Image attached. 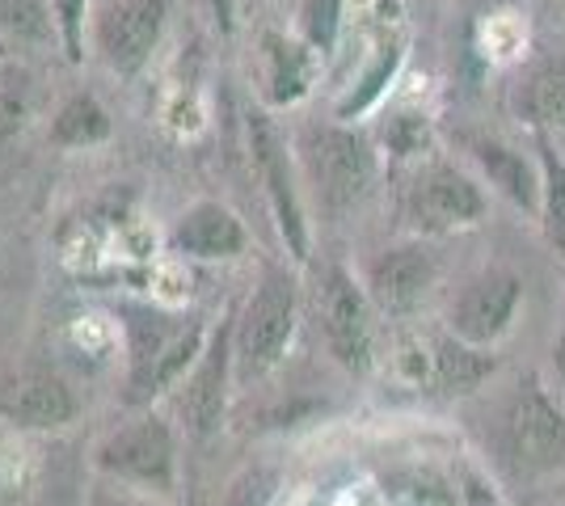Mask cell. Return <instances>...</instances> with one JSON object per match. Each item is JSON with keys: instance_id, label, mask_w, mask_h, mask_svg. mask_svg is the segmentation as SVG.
<instances>
[{"instance_id": "6da1fadb", "label": "cell", "mask_w": 565, "mask_h": 506, "mask_svg": "<svg viewBox=\"0 0 565 506\" xmlns=\"http://www.w3.org/2000/svg\"><path fill=\"white\" fill-rule=\"evenodd\" d=\"M486 452L519 485H536L565 469V401L541 376H523L498 397L486 422Z\"/></svg>"}, {"instance_id": "7a4b0ae2", "label": "cell", "mask_w": 565, "mask_h": 506, "mask_svg": "<svg viewBox=\"0 0 565 506\" xmlns=\"http://www.w3.org/2000/svg\"><path fill=\"white\" fill-rule=\"evenodd\" d=\"M122 334H127V401L143 406L173 388L207 346V325L199 316H178L148 309V304H122Z\"/></svg>"}, {"instance_id": "3957f363", "label": "cell", "mask_w": 565, "mask_h": 506, "mask_svg": "<svg viewBox=\"0 0 565 506\" xmlns=\"http://www.w3.org/2000/svg\"><path fill=\"white\" fill-rule=\"evenodd\" d=\"M300 177L326 216H347L376 191V144L351 122H312L296 140Z\"/></svg>"}, {"instance_id": "277c9868", "label": "cell", "mask_w": 565, "mask_h": 506, "mask_svg": "<svg viewBox=\"0 0 565 506\" xmlns=\"http://www.w3.org/2000/svg\"><path fill=\"white\" fill-rule=\"evenodd\" d=\"M490 194L494 191L472 165L426 157L401 194V216L414 237H430V241L451 233H472L490 219Z\"/></svg>"}, {"instance_id": "5b68a950", "label": "cell", "mask_w": 565, "mask_h": 506, "mask_svg": "<svg viewBox=\"0 0 565 506\" xmlns=\"http://www.w3.org/2000/svg\"><path fill=\"white\" fill-rule=\"evenodd\" d=\"M312 313H317V330L321 342L354 376H367L380 359V325L384 316L376 313L367 288L354 279L347 266H321L317 288H312Z\"/></svg>"}, {"instance_id": "8992f818", "label": "cell", "mask_w": 565, "mask_h": 506, "mask_svg": "<svg viewBox=\"0 0 565 506\" xmlns=\"http://www.w3.org/2000/svg\"><path fill=\"white\" fill-rule=\"evenodd\" d=\"M296 316H300L296 279L287 270H266L233 325L236 376L254 380V376H266L270 367H279L296 334Z\"/></svg>"}, {"instance_id": "52a82bcc", "label": "cell", "mask_w": 565, "mask_h": 506, "mask_svg": "<svg viewBox=\"0 0 565 506\" xmlns=\"http://www.w3.org/2000/svg\"><path fill=\"white\" fill-rule=\"evenodd\" d=\"M397 376L418 392H439V397H465L490 385L498 372L494 351L469 346L444 325V334H409L393 346Z\"/></svg>"}, {"instance_id": "ba28073f", "label": "cell", "mask_w": 565, "mask_h": 506, "mask_svg": "<svg viewBox=\"0 0 565 506\" xmlns=\"http://www.w3.org/2000/svg\"><path fill=\"white\" fill-rule=\"evenodd\" d=\"M245 136H249V161H254V173H258L262 191H266V203L275 212V224H279V237L287 245V254L296 262L308 258V212H305V177H300V161L296 152L287 148L282 131L275 127V119L266 110H254L245 119Z\"/></svg>"}, {"instance_id": "9c48e42d", "label": "cell", "mask_w": 565, "mask_h": 506, "mask_svg": "<svg viewBox=\"0 0 565 506\" xmlns=\"http://www.w3.org/2000/svg\"><path fill=\"white\" fill-rule=\"evenodd\" d=\"M523 300H527V283L523 274L511 266H486L469 274L448 304V325L456 337H465L469 346L481 351H494L502 337H511V330L519 325L523 313Z\"/></svg>"}, {"instance_id": "30bf717a", "label": "cell", "mask_w": 565, "mask_h": 506, "mask_svg": "<svg viewBox=\"0 0 565 506\" xmlns=\"http://www.w3.org/2000/svg\"><path fill=\"white\" fill-rule=\"evenodd\" d=\"M169 0H94L89 39L115 76H140L161 47Z\"/></svg>"}, {"instance_id": "8fae6325", "label": "cell", "mask_w": 565, "mask_h": 506, "mask_svg": "<svg viewBox=\"0 0 565 506\" xmlns=\"http://www.w3.org/2000/svg\"><path fill=\"white\" fill-rule=\"evenodd\" d=\"M439 274L444 266L430 237H405L397 245H384L367 262L363 288L384 321H414L439 288Z\"/></svg>"}, {"instance_id": "7c38bea8", "label": "cell", "mask_w": 565, "mask_h": 506, "mask_svg": "<svg viewBox=\"0 0 565 506\" xmlns=\"http://www.w3.org/2000/svg\"><path fill=\"white\" fill-rule=\"evenodd\" d=\"M97 469L118 482L169 494L178 482V443L169 422L148 413L140 422H127L115 434H106V443L97 448Z\"/></svg>"}, {"instance_id": "4fadbf2b", "label": "cell", "mask_w": 565, "mask_h": 506, "mask_svg": "<svg viewBox=\"0 0 565 506\" xmlns=\"http://www.w3.org/2000/svg\"><path fill=\"white\" fill-rule=\"evenodd\" d=\"M0 418L13 431H60L76 418V397L60 372L18 367L0 380Z\"/></svg>"}, {"instance_id": "5bb4252c", "label": "cell", "mask_w": 565, "mask_h": 506, "mask_svg": "<svg viewBox=\"0 0 565 506\" xmlns=\"http://www.w3.org/2000/svg\"><path fill=\"white\" fill-rule=\"evenodd\" d=\"M233 330L220 325L212 342L203 346L199 363L190 367L178 410L186 418V427L194 434H212L224 422V401H228V372H233Z\"/></svg>"}, {"instance_id": "9a60e30c", "label": "cell", "mask_w": 565, "mask_h": 506, "mask_svg": "<svg viewBox=\"0 0 565 506\" xmlns=\"http://www.w3.org/2000/svg\"><path fill=\"white\" fill-rule=\"evenodd\" d=\"M469 157L490 191L511 198L527 216L541 212V161H536V152H523V148L507 144L498 136H472Z\"/></svg>"}, {"instance_id": "2e32d148", "label": "cell", "mask_w": 565, "mask_h": 506, "mask_svg": "<svg viewBox=\"0 0 565 506\" xmlns=\"http://www.w3.org/2000/svg\"><path fill=\"white\" fill-rule=\"evenodd\" d=\"M245 245H249L245 224L236 219V212L212 198L186 207L173 224V249L199 262H228L236 254H245Z\"/></svg>"}, {"instance_id": "e0dca14e", "label": "cell", "mask_w": 565, "mask_h": 506, "mask_svg": "<svg viewBox=\"0 0 565 506\" xmlns=\"http://www.w3.org/2000/svg\"><path fill=\"white\" fill-rule=\"evenodd\" d=\"M321 68V55L308 47L300 34L266 30L262 34V80L270 106H296L312 94V80Z\"/></svg>"}, {"instance_id": "ac0fdd59", "label": "cell", "mask_w": 565, "mask_h": 506, "mask_svg": "<svg viewBox=\"0 0 565 506\" xmlns=\"http://www.w3.org/2000/svg\"><path fill=\"white\" fill-rule=\"evenodd\" d=\"M511 115L532 136H565V55L536 60L511 85Z\"/></svg>"}, {"instance_id": "d6986e66", "label": "cell", "mask_w": 565, "mask_h": 506, "mask_svg": "<svg viewBox=\"0 0 565 506\" xmlns=\"http://www.w3.org/2000/svg\"><path fill=\"white\" fill-rule=\"evenodd\" d=\"M536 144V161H541V212H536V224H541L548 249L565 262V157L557 152L553 136L536 131L532 136Z\"/></svg>"}, {"instance_id": "ffe728a7", "label": "cell", "mask_w": 565, "mask_h": 506, "mask_svg": "<svg viewBox=\"0 0 565 506\" xmlns=\"http://www.w3.org/2000/svg\"><path fill=\"white\" fill-rule=\"evenodd\" d=\"M115 122H110V110L97 101L94 94H72L55 119H51V144L55 148H97L110 140Z\"/></svg>"}, {"instance_id": "44dd1931", "label": "cell", "mask_w": 565, "mask_h": 506, "mask_svg": "<svg viewBox=\"0 0 565 506\" xmlns=\"http://www.w3.org/2000/svg\"><path fill=\"white\" fill-rule=\"evenodd\" d=\"M401 60H405V47H401L397 39H384L376 47V55H372V64L354 80V89L338 101V119H359L363 110H372L380 97H384V89H388V80L397 76Z\"/></svg>"}, {"instance_id": "7402d4cb", "label": "cell", "mask_w": 565, "mask_h": 506, "mask_svg": "<svg viewBox=\"0 0 565 506\" xmlns=\"http://www.w3.org/2000/svg\"><path fill=\"white\" fill-rule=\"evenodd\" d=\"M34 110V85L22 64L0 60V140L18 136Z\"/></svg>"}, {"instance_id": "603a6c76", "label": "cell", "mask_w": 565, "mask_h": 506, "mask_svg": "<svg viewBox=\"0 0 565 506\" xmlns=\"http://www.w3.org/2000/svg\"><path fill=\"white\" fill-rule=\"evenodd\" d=\"M342 18L347 0H300V39L326 60L342 39Z\"/></svg>"}, {"instance_id": "cb8c5ba5", "label": "cell", "mask_w": 565, "mask_h": 506, "mask_svg": "<svg viewBox=\"0 0 565 506\" xmlns=\"http://www.w3.org/2000/svg\"><path fill=\"white\" fill-rule=\"evenodd\" d=\"M51 25H55L51 0H0V34L39 43L51 34Z\"/></svg>"}, {"instance_id": "d4e9b609", "label": "cell", "mask_w": 565, "mask_h": 506, "mask_svg": "<svg viewBox=\"0 0 565 506\" xmlns=\"http://www.w3.org/2000/svg\"><path fill=\"white\" fill-rule=\"evenodd\" d=\"M55 9V34L64 43L68 64L85 60V39H89V13H94V0H51Z\"/></svg>"}, {"instance_id": "484cf974", "label": "cell", "mask_w": 565, "mask_h": 506, "mask_svg": "<svg viewBox=\"0 0 565 506\" xmlns=\"http://www.w3.org/2000/svg\"><path fill=\"white\" fill-rule=\"evenodd\" d=\"M275 489H279V473H275V469H245V473L228 485V494H224L220 506H270Z\"/></svg>"}, {"instance_id": "4316f807", "label": "cell", "mask_w": 565, "mask_h": 506, "mask_svg": "<svg viewBox=\"0 0 565 506\" xmlns=\"http://www.w3.org/2000/svg\"><path fill=\"white\" fill-rule=\"evenodd\" d=\"M426 140H430V131H426V115H393L388 127H384V144L393 148L397 157H426Z\"/></svg>"}, {"instance_id": "83f0119b", "label": "cell", "mask_w": 565, "mask_h": 506, "mask_svg": "<svg viewBox=\"0 0 565 506\" xmlns=\"http://www.w3.org/2000/svg\"><path fill=\"white\" fill-rule=\"evenodd\" d=\"M203 9H207V18L212 25L224 34V39H233L236 25H241V13H245V0H199Z\"/></svg>"}, {"instance_id": "f1b7e54d", "label": "cell", "mask_w": 565, "mask_h": 506, "mask_svg": "<svg viewBox=\"0 0 565 506\" xmlns=\"http://www.w3.org/2000/svg\"><path fill=\"white\" fill-rule=\"evenodd\" d=\"M465 506H502L494 482H486V477L472 473L469 482H465Z\"/></svg>"}, {"instance_id": "f546056e", "label": "cell", "mask_w": 565, "mask_h": 506, "mask_svg": "<svg viewBox=\"0 0 565 506\" xmlns=\"http://www.w3.org/2000/svg\"><path fill=\"white\" fill-rule=\"evenodd\" d=\"M548 376H553L557 397L565 401V330H562V337L553 342V351H548Z\"/></svg>"}, {"instance_id": "4dcf8cb0", "label": "cell", "mask_w": 565, "mask_h": 506, "mask_svg": "<svg viewBox=\"0 0 565 506\" xmlns=\"http://www.w3.org/2000/svg\"><path fill=\"white\" fill-rule=\"evenodd\" d=\"M110 506H136V503H110Z\"/></svg>"}]
</instances>
